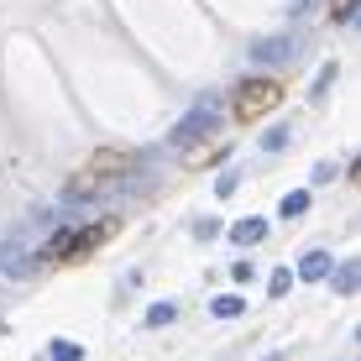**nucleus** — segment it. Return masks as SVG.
Instances as JSON below:
<instances>
[{
    "instance_id": "nucleus-14",
    "label": "nucleus",
    "mask_w": 361,
    "mask_h": 361,
    "mask_svg": "<svg viewBox=\"0 0 361 361\" xmlns=\"http://www.w3.org/2000/svg\"><path fill=\"white\" fill-rule=\"evenodd\" d=\"M262 147H267V152H283V147H288V126H272L262 136Z\"/></svg>"
},
{
    "instance_id": "nucleus-11",
    "label": "nucleus",
    "mask_w": 361,
    "mask_h": 361,
    "mask_svg": "<svg viewBox=\"0 0 361 361\" xmlns=\"http://www.w3.org/2000/svg\"><path fill=\"white\" fill-rule=\"evenodd\" d=\"M330 16L341 21V27H351L356 21V0H330Z\"/></svg>"
},
{
    "instance_id": "nucleus-6",
    "label": "nucleus",
    "mask_w": 361,
    "mask_h": 361,
    "mask_svg": "<svg viewBox=\"0 0 361 361\" xmlns=\"http://www.w3.org/2000/svg\"><path fill=\"white\" fill-rule=\"evenodd\" d=\"M262 235H267V220H241V226H231V241L235 246H257V241H262Z\"/></svg>"
},
{
    "instance_id": "nucleus-15",
    "label": "nucleus",
    "mask_w": 361,
    "mask_h": 361,
    "mask_svg": "<svg viewBox=\"0 0 361 361\" xmlns=\"http://www.w3.org/2000/svg\"><path fill=\"white\" fill-rule=\"evenodd\" d=\"M293 6H309V0H293Z\"/></svg>"
},
{
    "instance_id": "nucleus-5",
    "label": "nucleus",
    "mask_w": 361,
    "mask_h": 361,
    "mask_svg": "<svg viewBox=\"0 0 361 361\" xmlns=\"http://www.w3.org/2000/svg\"><path fill=\"white\" fill-rule=\"evenodd\" d=\"M330 267H335V262H330L325 252H309L304 262H298V278H304V283H319V278H330Z\"/></svg>"
},
{
    "instance_id": "nucleus-13",
    "label": "nucleus",
    "mask_w": 361,
    "mask_h": 361,
    "mask_svg": "<svg viewBox=\"0 0 361 361\" xmlns=\"http://www.w3.org/2000/svg\"><path fill=\"white\" fill-rule=\"evenodd\" d=\"M278 209H283V215H288V220H293V215H304V209H309V194L298 189V194H288V199H283Z\"/></svg>"
},
{
    "instance_id": "nucleus-4",
    "label": "nucleus",
    "mask_w": 361,
    "mask_h": 361,
    "mask_svg": "<svg viewBox=\"0 0 361 361\" xmlns=\"http://www.w3.org/2000/svg\"><path fill=\"white\" fill-rule=\"evenodd\" d=\"M293 42L288 37H262V42H252V58H262V63H278V58H288Z\"/></svg>"
},
{
    "instance_id": "nucleus-9",
    "label": "nucleus",
    "mask_w": 361,
    "mask_h": 361,
    "mask_svg": "<svg viewBox=\"0 0 361 361\" xmlns=\"http://www.w3.org/2000/svg\"><path fill=\"white\" fill-rule=\"evenodd\" d=\"M356 262H341V272H335V293H356Z\"/></svg>"
},
{
    "instance_id": "nucleus-2",
    "label": "nucleus",
    "mask_w": 361,
    "mask_h": 361,
    "mask_svg": "<svg viewBox=\"0 0 361 361\" xmlns=\"http://www.w3.org/2000/svg\"><path fill=\"white\" fill-rule=\"evenodd\" d=\"M283 90H278V84H272V79H257V84H241V90H235V116H246V121H252V116H262V110L272 105V99H278Z\"/></svg>"
},
{
    "instance_id": "nucleus-7",
    "label": "nucleus",
    "mask_w": 361,
    "mask_h": 361,
    "mask_svg": "<svg viewBox=\"0 0 361 361\" xmlns=\"http://www.w3.org/2000/svg\"><path fill=\"white\" fill-rule=\"evenodd\" d=\"M47 356H53V361H84V345L79 341H53V345H47Z\"/></svg>"
},
{
    "instance_id": "nucleus-8",
    "label": "nucleus",
    "mask_w": 361,
    "mask_h": 361,
    "mask_svg": "<svg viewBox=\"0 0 361 361\" xmlns=\"http://www.w3.org/2000/svg\"><path fill=\"white\" fill-rule=\"evenodd\" d=\"M209 309H215V319H235V314H241L246 304H241V298H235V293H220V298H215V304H209Z\"/></svg>"
},
{
    "instance_id": "nucleus-12",
    "label": "nucleus",
    "mask_w": 361,
    "mask_h": 361,
    "mask_svg": "<svg viewBox=\"0 0 361 361\" xmlns=\"http://www.w3.org/2000/svg\"><path fill=\"white\" fill-rule=\"evenodd\" d=\"M173 314H178V304H173V298H168V304H152V309H147V325H168Z\"/></svg>"
},
{
    "instance_id": "nucleus-1",
    "label": "nucleus",
    "mask_w": 361,
    "mask_h": 361,
    "mask_svg": "<svg viewBox=\"0 0 361 361\" xmlns=\"http://www.w3.org/2000/svg\"><path fill=\"white\" fill-rule=\"evenodd\" d=\"M215 126H220V110L204 99V105H194L189 116H183L178 126L168 131V142H178V147H189V142H204V136H215Z\"/></svg>"
},
{
    "instance_id": "nucleus-10",
    "label": "nucleus",
    "mask_w": 361,
    "mask_h": 361,
    "mask_svg": "<svg viewBox=\"0 0 361 361\" xmlns=\"http://www.w3.org/2000/svg\"><path fill=\"white\" fill-rule=\"evenodd\" d=\"M288 288H293V272H288V267H278V272L267 278V293H272V298H283Z\"/></svg>"
},
{
    "instance_id": "nucleus-3",
    "label": "nucleus",
    "mask_w": 361,
    "mask_h": 361,
    "mask_svg": "<svg viewBox=\"0 0 361 361\" xmlns=\"http://www.w3.org/2000/svg\"><path fill=\"white\" fill-rule=\"evenodd\" d=\"M32 272V252H27V235H6L0 241V278H27Z\"/></svg>"
}]
</instances>
